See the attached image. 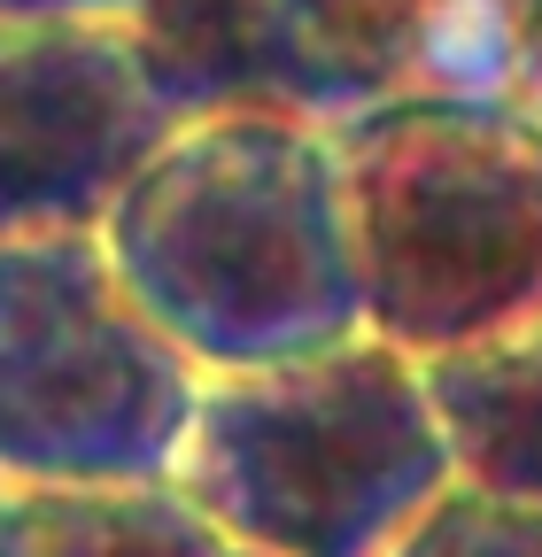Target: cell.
I'll return each mask as SVG.
<instances>
[{"mask_svg":"<svg viewBox=\"0 0 542 557\" xmlns=\"http://www.w3.org/2000/svg\"><path fill=\"white\" fill-rule=\"evenodd\" d=\"M101 240L201 372H256L365 333L342 148L318 116H186L116 194Z\"/></svg>","mask_w":542,"mask_h":557,"instance_id":"cell-1","label":"cell"},{"mask_svg":"<svg viewBox=\"0 0 542 557\" xmlns=\"http://www.w3.org/2000/svg\"><path fill=\"white\" fill-rule=\"evenodd\" d=\"M449 480L427 364L357 333L318 357L210 372L171 487L263 557H387Z\"/></svg>","mask_w":542,"mask_h":557,"instance_id":"cell-2","label":"cell"},{"mask_svg":"<svg viewBox=\"0 0 542 557\" xmlns=\"http://www.w3.org/2000/svg\"><path fill=\"white\" fill-rule=\"evenodd\" d=\"M365 333L449 357L542 310V116L527 101L395 94L333 124Z\"/></svg>","mask_w":542,"mask_h":557,"instance_id":"cell-3","label":"cell"},{"mask_svg":"<svg viewBox=\"0 0 542 557\" xmlns=\"http://www.w3.org/2000/svg\"><path fill=\"white\" fill-rule=\"evenodd\" d=\"M201 380L210 372L124 287L101 233L0 240L9 487H171Z\"/></svg>","mask_w":542,"mask_h":557,"instance_id":"cell-4","label":"cell"},{"mask_svg":"<svg viewBox=\"0 0 542 557\" xmlns=\"http://www.w3.org/2000/svg\"><path fill=\"white\" fill-rule=\"evenodd\" d=\"M178 124L124 16L0 24V240L101 233Z\"/></svg>","mask_w":542,"mask_h":557,"instance_id":"cell-5","label":"cell"},{"mask_svg":"<svg viewBox=\"0 0 542 557\" xmlns=\"http://www.w3.org/2000/svg\"><path fill=\"white\" fill-rule=\"evenodd\" d=\"M178 116L295 109L342 124L380 101L372 0H124Z\"/></svg>","mask_w":542,"mask_h":557,"instance_id":"cell-6","label":"cell"},{"mask_svg":"<svg viewBox=\"0 0 542 557\" xmlns=\"http://www.w3.org/2000/svg\"><path fill=\"white\" fill-rule=\"evenodd\" d=\"M427 395L442 410L457 480L542 504V310L472 348L427 357Z\"/></svg>","mask_w":542,"mask_h":557,"instance_id":"cell-7","label":"cell"},{"mask_svg":"<svg viewBox=\"0 0 542 557\" xmlns=\"http://www.w3.org/2000/svg\"><path fill=\"white\" fill-rule=\"evenodd\" d=\"M0 557H263L225 542L178 487H9Z\"/></svg>","mask_w":542,"mask_h":557,"instance_id":"cell-8","label":"cell"},{"mask_svg":"<svg viewBox=\"0 0 542 557\" xmlns=\"http://www.w3.org/2000/svg\"><path fill=\"white\" fill-rule=\"evenodd\" d=\"M542 0H372L380 86L395 94H472L519 101Z\"/></svg>","mask_w":542,"mask_h":557,"instance_id":"cell-9","label":"cell"},{"mask_svg":"<svg viewBox=\"0 0 542 557\" xmlns=\"http://www.w3.org/2000/svg\"><path fill=\"white\" fill-rule=\"evenodd\" d=\"M387 557H542V504L449 480Z\"/></svg>","mask_w":542,"mask_h":557,"instance_id":"cell-10","label":"cell"},{"mask_svg":"<svg viewBox=\"0 0 542 557\" xmlns=\"http://www.w3.org/2000/svg\"><path fill=\"white\" fill-rule=\"evenodd\" d=\"M124 0H0V24H54V16H116Z\"/></svg>","mask_w":542,"mask_h":557,"instance_id":"cell-11","label":"cell"},{"mask_svg":"<svg viewBox=\"0 0 542 557\" xmlns=\"http://www.w3.org/2000/svg\"><path fill=\"white\" fill-rule=\"evenodd\" d=\"M519 101L542 116V16H534V47H527V70H519Z\"/></svg>","mask_w":542,"mask_h":557,"instance_id":"cell-12","label":"cell"},{"mask_svg":"<svg viewBox=\"0 0 542 557\" xmlns=\"http://www.w3.org/2000/svg\"><path fill=\"white\" fill-rule=\"evenodd\" d=\"M0 504H9V480H0Z\"/></svg>","mask_w":542,"mask_h":557,"instance_id":"cell-13","label":"cell"}]
</instances>
